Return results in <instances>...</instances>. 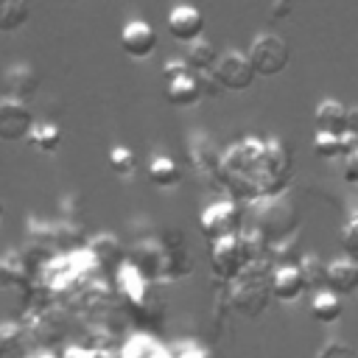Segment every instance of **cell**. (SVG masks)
Listing matches in <instances>:
<instances>
[{
	"label": "cell",
	"mask_w": 358,
	"mask_h": 358,
	"mask_svg": "<svg viewBox=\"0 0 358 358\" xmlns=\"http://www.w3.org/2000/svg\"><path fill=\"white\" fill-rule=\"evenodd\" d=\"M291 148L280 137H241L221 157L218 185L235 201H260L285 193L291 182Z\"/></svg>",
	"instance_id": "6da1fadb"
},
{
	"label": "cell",
	"mask_w": 358,
	"mask_h": 358,
	"mask_svg": "<svg viewBox=\"0 0 358 358\" xmlns=\"http://www.w3.org/2000/svg\"><path fill=\"white\" fill-rule=\"evenodd\" d=\"M296 227H299V210L285 193L252 201V229L263 238L266 246L282 243L296 232Z\"/></svg>",
	"instance_id": "7a4b0ae2"
},
{
	"label": "cell",
	"mask_w": 358,
	"mask_h": 358,
	"mask_svg": "<svg viewBox=\"0 0 358 358\" xmlns=\"http://www.w3.org/2000/svg\"><path fill=\"white\" fill-rule=\"evenodd\" d=\"M210 263H213V271L215 277L221 280H235L249 263L257 260V249L266 246L263 238L249 229V232H235V235H227V238H218L210 243Z\"/></svg>",
	"instance_id": "3957f363"
},
{
	"label": "cell",
	"mask_w": 358,
	"mask_h": 358,
	"mask_svg": "<svg viewBox=\"0 0 358 358\" xmlns=\"http://www.w3.org/2000/svg\"><path fill=\"white\" fill-rule=\"evenodd\" d=\"M235 291H232V302L238 310H243L246 316H257L266 305H268V296L271 294V274H260L257 271V263H249L235 280Z\"/></svg>",
	"instance_id": "277c9868"
},
{
	"label": "cell",
	"mask_w": 358,
	"mask_h": 358,
	"mask_svg": "<svg viewBox=\"0 0 358 358\" xmlns=\"http://www.w3.org/2000/svg\"><path fill=\"white\" fill-rule=\"evenodd\" d=\"M249 59L257 70V76L263 78H271V76H280L288 62H291V48L288 42L280 36V34H257L249 45Z\"/></svg>",
	"instance_id": "5b68a950"
},
{
	"label": "cell",
	"mask_w": 358,
	"mask_h": 358,
	"mask_svg": "<svg viewBox=\"0 0 358 358\" xmlns=\"http://www.w3.org/2000/svg\"><path fill=\"white\" fill-rule=\"evenodd\" d=\"M199 227H201V235H204L210 243L218 241V238H227V235L241 232V204H238L235 199L213 201L210 207L201 210Z\"/></svg>",
	"instance_id": "8992f818"
},
{
	"label": "cell",
	"mask_w": 358,
	"mask_h": 358,
	"mask_svg": "<svg viewBox=\"0 0 358 358\" xmlns=\"http://www.w3.org/2000/svg\"><path fill=\"white\" fill-rule=\"evenodd\" d=\"M34 129V112L28 101L3 95L0 98V140L3 143H22Z\"/></svg>",
	"instance_id": "52a82bcc"
},
{
	"label": "cell",
	"mask_w": 358,
	"mask_h": 358,
	"mask_svg": "<svg viewBox=\"0 0 358 358\" xmlns=\"http://www.w3.org/2000/svg\"><path fill=\"white\" fill-rule=\"evenodd\" d=\"M215 76L221 78L224 90H232V92H243L252 87V81L257 78V70L249 59V53H241V50H224L215 62Z\"/></svg>",
	"instance_id": "ba28073f"
},
{
	"label": "cell",
	"mask_w": 358,
	"mask_h": 358,
	"mask_svg": "<svg viewBox=\"0 0 358 358\" xmlns=\"http://www.w3.org/2000/svg\"><path fill=\"white\" fill-rule=\"evenodd\" d=\"M221 157L224 151L201 131H196L190 140H187V159L196 171V176H201L204 182H213L218 179V171H221Z\"/></svg>",
	"instance_id": "9c48e42d"
},
{
	"label": "cell",
	"mask_w": 358,
	"mask_h": 358,
	"mask_svg": "<svg viewBox=\"0 0 358 358\" xmlns=\"http://www.w3.org/2000/svg\"><path fill=\"white\" fill-rule=\"evenodd\" d=\"M165 25H168L171 39L190 45V42L201 39V34H204V14L190 3H179V6H173L168 11Z\"/></svg>",
	"instance_id": "30bf717a"
},
{
	"label": "cell",
	"mask_w": 358,
	"mask_h": 358,
	"mask_svg": "<svg viewBox=\"0 0 358 358\" xmlns=\"http://www.w3.org/2000/svg\"><path fill=\"white\" fill-rule=\"evenodd\" d=\"M120 48H123V53L129 59H137V62L140 59H148L157 50V34H154V28L148 22L129 20L123 25V31H120Z\"/></svg>",
	"instance_id": "8fae6325"
},
{
	"label": "cell",
	"mask_w": 358,
	"mask_h": 358,
	"mask_svg": "<svg viewBox=\"0 0 358 358\" xmlns=\"http://www.w3.org/2000/svg\"><path fill=\"white\" fill-rule=\"evenodd\" d=\"M305 277H302V268L294 266V263H282L271 271V294L280 299V302H296L305 291Z\"/></svg>",
	"instance_id": "7c38bea8"
},
{
	"label": "cell",
	"mask_w": 358,
	"mask_h": 358,
	"mask_svg": "<svg viewBox=\"0 0 358 358\" xmlns=\"http://www.w3.org/2000/svg\"><path fill=\"white\" fill-rule=\"evenodd\" d=\"M3 87H6V95L11 98H20V101H31L39 90V73L31 67V64H11L6 73H3Z\"/></svg>",
	"instance_id": "4fadbf2b"
},
{
	"label": "cell",
	"mask_w": 358,
	"mask_h": 358,
	"mask_svg": "<svg viewBox=\"0 0 358 358\" xmlns=\"http://www.w3.org/2000/svg\"><path fill=\"white\" fill-rule=\"evenodd\" d=\"M201 98H204V92H201L199 78H196L193 70H185V73H179V76H173V78L165 81V101L171 106H179V109L182 106H193Z\"/></svg>",
	"instance_id": "5bb4252c"
},
{
	"label": "cell",
	"mask_w": 358,
	"mask_h": 358,
	"mask_svg": "<svg viewBox=\"0 0 358 358\" xmlns=\"http://www.w3.org/2000/svg\"><path fill=\"white\" fill-rule=\"evenodd\" d=\"M355 148H358L355 131H316V137H313V154L322 159L347 157Z\"/></svg>",
	"instance_id": "9a60e30c"
},
{
	"label": "cell",
	"mask_w": 358,
	"mask_h": 358,
	"mask_svg": "<svg viewBox=\"0 0 358 358\" xmlns=\"http://www.w3.org/2000/svg\"><path fill=\"white\" fill-rule=\"evenodd\" d=\"M324 285L333 288L341 296L355 294L358 291V260H352L350 255L330 260L327 263V280H324Z\"/></svg>",
	"instance_id": "2e32d148"
},
{
	"label": "cell",
	"mask_w": 358,
	"mask_h": 358,
	"mask_svg": "<svg viewBox=\"0 0 358 358\" xmlns=\"http://www.w3.org/2000/svg\"><path fill=\"white\" fill-rule=\"evenodd\" d=\"M347 115H350V106H344L341 101H336V98L319 101L316 109H313L316 131H350L347 129Z\"/></svg>",
	"instance_id": "e0dca14e"
},
{
	"label": "cell",
	"mask_w": 358,
	"mask_h": 358,
	"mask_svg": "<svg viewBox=\"0 0 358 358\" xmlns=\"http://www.w3.org/2000/svg\"><path fill=\"white\" fill-rule=\"evenodd\" d=\"M90 255L95 257L98 268H120L123 266V246L115 235H95L90 241Z\"/></svg>",
	"instance_id": "ac0fdd59"
},
{
	"label": "cell",
	"mask_w": 358,
	"mask_h": 358,
	"mask_svg": "<svg viewBox=\"0 0 358 358\" xmlns=\"http://www.w3.org/2000/svg\"><path fill=\"white\" fill-rule=\"evenodd\" d=\"M341 310H344V302H341V294H336L333 288H319L316 294H313V299H310V313H313V319L316 322H322V324H330V322H336L338 316H341Z\"/></svg>",
	"instance_id": "d6986e66"
},
{
	"label": "cell",
	"mask_w": 358,
	"mask_h": 358,
	"mask_svg": "<svg viewBox=\"0 0 358 358\" xmlns=\"http://www.w3.org/2000/svg\"><path fill=\"white\" fill-rule=\"evenodd\" d=\"M148 179H151L154 187L171 190V187H176V185L182 182V171H179V165H176L171 157L154 154L151 162H148Z\"/></svg>",
	"instance_id": "ffe728a7"
},
{
	"label": "cell",
	"mask_w": 358,
	"mask_h": 358,
	"mask_svg": "<svg viewBox=\"0 0 358 358\" xmlns=\"http://www.w3.org/2000/svg\"><path fill=\"white\" fill-rule=\"evenodd\" d=\"M31 17L28 0H0V34L20 31Z\"/></svg>",
	"instance_id": "44dd1931"
},
{
	"label": "cell",
	"mask_w": 358,
	"mask_h": 358,
	"mask_svg": "<svg viewBox=\"0 0 358 358\" xmlns=\"http://www.w3.org/2000/svg\"><path fill=\"white\" fill-rule=\"evenodd\" d=\"M28 143L42 154H53L62 145V129L56 123H48V120L45 123H34V129L28 134Z\"/></svg>",
	"instance_id": "7402d4cb"
},
{
	"label": "cell",
	"mask_w": 358,
	"mask_h": 358,
	"mask_svg": "<svg viewBox=\"0 0 358 358\" xmlns=\"http://www.w3.org/2000/svg\"><path fill=\"white\" fill-rule=\"evenodd\" d=\"M185 59H187L190 70H207V67H215V62H218V50H215L213 42H207V39H196V42H190Z\"/></svg>",
	"instance_id": "603a6c76"
},
{
	"label": "cell",
	"mask_w": 358,
	"mask_h": 358,
	"mask_svg": "<svg viewBox=\"0 0 358 358\" xmlns=\"http://www.w3.org/2000/svg\"><path fill=\"white\" fill-rule=\"evenodd\" d=\"M123 358H171V352L162 350L151 336H134L123 347Z\"/></svg>",
	"instance_id": "cb8c5ba5"
},
{
	"label": "cell",
	"mask_w": 358,
	"mask_h": 358,
	"mask_svg": "<svg viewBox=\"0 0 358 358\" xmlns=\"http://www.w3.org/2000/svg\"><path fill=\"white\" fill-rule=\"evenodd\" d=\"M299 268H302V277H305V285L319 291L324 288V280H327V266L319 260V255H305L299 260Z\"/></svg>",
	"instance_id": "d4e9b609"
},
{
	"label": "cell",
	"mask_w": 358,
	"mask_h": 358,
	"mask_svg": "<svg viewBox=\"0 0 358 358\" xmlns=\"http://www.w3.org/2000/svg\"><path fill=\"white\" fill-rule=\"evenodd\" d=\"M109 168L117 173V176H131L137 171V159H134V151L126 148V145H115L109 148Z\"/></svg>",
	"instance_id": "484cf974"
},
{
	"label": "cell",
	"mask_w": 358,
	"mask_h": 358,
	"mask_svg": "<svg viewBox=\"0 0 358 358\" xmlns=\"http://www.w3.org/2000/svg\"><path fill=\"white\" fill-rule=\"evenodd\" d=\"M22 347V327L17 322L0 324V358H11Z\"/></svg>",
	"instance_id": "4316f807"
},
{
	"label": "cell",
	"mask_w": 358,
	"mask_h": 358,
	"mask_svg": "<svg viewBox=\"0 0 358 358\" xmlns=\"http://www.w3.org/2000/svg\"><path fill=\"white\" fill-rule=\"evenodd\" d=\"M22 277H25V266H22V260H20L14 252L3 255V257H0V285L22 282Z\"/></svg>",
	"instance_id": "83f0119b"
},
{
	"label": "cell",
	"mask_w": 358,
	"mask_h": 358,
	"mask_svg": "<svg viewBox=\"0 0 358 358\" xmlns=\"http://www.w3.org/2000/svg\"><path fill=\"white\" fill-rule=\"evenodd\" d=\"M341 246L352 260H358V213H352L341 227Z\"/></svg>",
	"instance_id": "f1b7e54d"
},
{
	"label": "cell",
	"mask_w": 358,
	"mask_h": 358,
	"mask_svg": "<svg viewBox=\"0 0 358 358\" xmlns=\"http://www.w3.org/2000/svg\"><path fill=\"white\" fill-rule=\"evenodd\" d=\"M193 73H196V78H199V87H201L204 98H218V95L224 92V84H221V78L215 76L213 67H207V70H193Z\"/></svg>",
	"instance_id": "f546056e"
},
{
	"label": "cell",
	"mask_w": 358,
	"mask_h": 358,
	"mask_svg": "<svg viewBox=\"0 0 358 358\" xmlns=\"http://www.w3.org/2000/svg\"><path fill=\"white\" fill-rule=\"evenodd\" d=\"M344 182L347 185H358V148L344 157Z\"/></svg>",
	"instance_id": "4dcf8cb0"
},
{
	"label": "cell",
	"mask_w": 358,
	"mask_h": 358,
	"mask_svg": "<svg viewBox=\"0 0 358 358\" xmlns=\"http://www.w3.org/2000/svg\"><path fill=\"white\" fill-rule=\"evenodd\" d=\"M294 11V0H271V8H268V17L274 22H282L288 14Z\"/></svg>",
	"instance_id": "1f68e13d"
},
{
	"label": "cell",
	"mask_w": 358,
	"mask_h": 358,
	"mask_svg": "<svg viewBox=\"0 0 358 358\" xmlns=\"http://www.w3.org/2000/svg\"><path fill=\"white\" fill-rule=\"evenodd\" d=\"M185 70H190L187 59H168V62L162 64V78L168 81V78H173V76H179V73H185Z\"/></svg>",
	"instance_id": "d6a6232c"
},
{
	"label": "cell",
	"mask_w": 358,
	"mask_h": 358,
	"mask_svg": "<svg viewBox=\"0 0 358 358\" xmlns=\"http://www.w3.org/2000/svg\"><path fill=\"white\" fill-rule=\"evenodd\" d=\"M64 358H109L106 352H98V350H81V347H73L64 352Z\"/></svg>",
	"instance_id": "836d02e7"
},
{
	"label": "cell",
	"mask_w": 358,
	"mask_h": 358,
	"mask_svg": "<svg viewBox=\"0 0 358 358\" xmlns=\"http://www.w3.org/2000/svg\"><path fill=\"white\" fill-rule=\"evenodd\" d=\"M347 129L358 134V106H350V115H347Z\"/></svg>",
	"instance_id": "e575fe53"
},
{
	"label": "cell",
	"mask_w": 358,
	"mask_h": 358,
	"mask_svg": "<svg viewBox=\"0 0 358 358\" xmlns=\"http://www.w3.org/2000/svg\"><path fill=\"white\" fill-rule=\"evenodd\" d=\"M0 218H3V201H0Z\"/></svg>",
	"instance_id": "d590c367"
}]
</instances>
